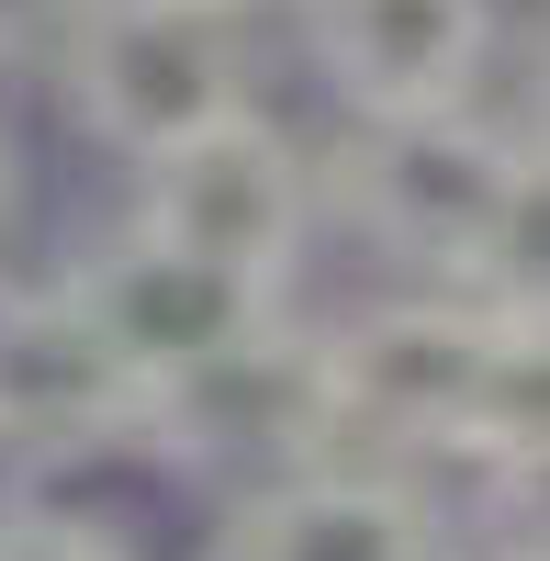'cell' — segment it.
Masks as SVG:
<instances>
[{
    "instance_id": "cell-1",
    "label": "cell",
    "mask_w": 550,
    "mask_h": 561,
    "mask_svg": "<svg viewBox=\"0 0 550 561\" xmlns=\"http://www.w3.org/2000/svg\"><path fill=\"white\" fill-rule=\"evenodd\" d=\"M483 359H494V314L461 280H416V293L359 304L348 325L303 337L326 460H393V472L461 460L483 415Z\"/></svg>"
},
{
    "instance_id": "cell-2",
    "label": "cell",
    "mask_w": 550,
    "mask_h": 561,
    "mask_svg": "<svg viewBox=\"0 0 550 561\" xmlns=\"http://www.w3.org/2000/svg\"><path fill=\"white\" fill-rule=\"evenodd\" d=\"M528 135L494 124V102H438V113H348V135L314 158V203L348 237H371L393 270L461 280L494 192H506Z\"/></svg>"
},
{
    "instance_id": "cell-3",
    "label": "cell",
    "mask_w": 550,
    "mask_h": 561,
    "mask_svg": "<svg viewBox=\"0 0 550 561\" xmlns=\"http://www.w3.org/2000/svg\"><path fill=\"white\" fill-rule=\"evenodd\" d=\"M45 57H57L68 113L124 169H147L158 147H180V135H203V124L259 102L248 12H214V0H68Z\"/></svg>"
},
{
    "instance_id": "cell-4",
    "label": "cell",
    "mask_w": 550,
    "mask_h": 561,
    "mask_svg": "<svg viewBox=\"0 0 550 561\" xmlns=\"http://www.w3.org/2000/svg\"><path fill=\"white\" fill-rule=\"evenodd\" d=\"M124 214L147 225V237L192 248V259H225L237 280H259V293H293L314 225H326V203H314V158L259 102L225 113V124H203V135H180V147H158L147 169H135V203Z\"/></svg>"
},
{
    "instance_id": "cell-5",
    "label": "cell",
    "mask_w": 550,
    "mask_h": 561,
    "mask_svg": "<svg viewBox=\"0 0 550 561\" xmlns=\"http://www.w3.org/2000/svg\"><path fill=\"white\" fill-rule=\"evenodd\" d=\"M57 280H68V304L102 325V348L147 382V404L180 393V382H203V370H225V359H248L259 337H282V304H293V293L237 280L225 259H192V248L147 237L135 214L113 237H90Z\"/></svg>"
},
{
    "instance_id": "cell-6",
    "label": "cell",
    "mask_w": 550,
    "mask_h": 561,
    "mask_svg": "<svg viewBox=\"0 0 550 561\" xmlns=\"http://www.w3.org/2000/svg\"><path fill=\"white\" fill-rule=\"evenodd\" d=\"M214 561H449V517L393 460H282L225 494Z\"/></svg>"
},
{
    "instance_id": "cell-7",
    "label": "cell",
    "mask_w": 550,
    "mask_h": 561,
    "mask_svg": "<svg viewBox=\"0 0 550 561\" xmlns=\"http://www.w3.org/2000/svg\"><path fill=\"white\" fill-rule=\"evenodd\" d=\"M293 23L337 113L483 102V68H494V0H293Z\"/></svg>"
},
{
    "instance_id": "cell-8",
    "label": "cell",
    "mask_w": 550,
    "mask_h": 561,
    "mask_svg": "<svg viewBox=\"0 0 550 561\" xmlns=\"http://www.w3.org/2000/svg\"><path fill=\"white\" fill-rule=\"evenodd\" d=\"M147 415V382L102 348V325L68 304V280H12L0 270V460L68 449Z\"/></svg>"
},
{
    "instance_id": "cell-9",
    "label": "cell",
    "mask_w": 550,
    "mask_h": 561,
    "mask_svg": "<svg viewBox=\"0 0 550 561\" xmlns=\"http://www.w3.org/2000/svg\"><path fill=\"white\" fill-rule=\"evenodd\" d=\"M461 293L483 314H517V325H550V135H528L506 192H494L483 237H472V270Z\"/></svg>"
},
{
    "instance_id": "cell-10",
    "label": "cell",
    "mask_w": 550,
    "mask_h": 561,
    "mask_svg": "<svg viewBox=\"0 0 550 561\" xmlns=\"http://www.w3.org/2000/svg\"><path fill=\"white\" fill-rule=\"evenodd\" d=\"M461 472H472L483 550H494V561H550V438L483 449V460H461Z\"/></svg>"
},
{
    "instance_id": "cell-11",
    "label": "cell",
    "mask_w": 550,
    "mask_h": 561,
    "mask_svg": "<svg viewBox=\"0 0 550 561\" xmlns=\"http://www.w3.org/2000/svg\"><path fill=\"white\" fill-rule=\"evenodd\" d=\"M57 23H68V0H0V57L12 45H57Z\"/></svg>"
},
{
    "instance_id": "cell-12",
    "label": "cell",
    "mask_w": 550,
    "mask_h": 561,
    "mask_svg": "<svg viewBox=\"0 0 550 561\" xmlns=\"http://www.w3.org/2000/svg\"><path fill=\"white\" fill-rule=\"evenodd\" d=\"M539 135H550V34H539Z\"/></svg>"
},
{
    "instance_id": "cell-13",
    "label": "cell",
    "mask_w": 550,
    "mask_h": 561,
    "mask_svg": "<svg viewBox=\"0 0 550 561\" xmlns=\"http://www.w3.org/2000/svg\"><path fill=\"white\" fill-rule=\"evenodd\" d=\"M0 203H12V147H0Z\"/></svg>"
},
{
    "instance_id": "cell-14",
    "label": "cell",
    "mask_w": 550,
    "mask_h": 561,
    "mask_svg": "<svg viewBox=\"0 0 550 561\" xmlns=\"http://www.w3.org/2000/svg\"><path fill=\"white\" fill-rule=\"evenodd\" d=\"M214 12H259V0H214Z\"/></svg>"
},
{
    "instance_id": "cell-15",
    "label": "cell",
    "mask_w": 550,
    "mask_h": 561,
    "mask_svg": "<svg viewBox=\"0 0 550 561\" xmlns=\"http://www.w3.org/2000/svg\"><path fill=\"white\" fill-rule=\"evenodd\" d=\"M449 561H494V550H449Z\"/></svg>"
}]
</instances>
